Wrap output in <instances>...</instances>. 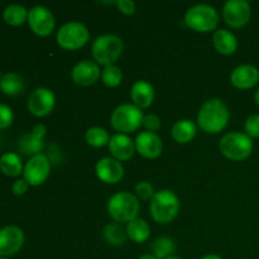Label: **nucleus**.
Masks as SVG:
<instances>
[{
	"label": "nucleus",
	"mask_w": 259,
	"mask_h": 259,
	"mask_svg": "<svg viewBox=\"0 0 259 259\" xmlns=\"http://www.w3.org/2000/svg\"><path fill=\"white\" fill-rule=\"evenodd\" d=\"M230 113L222 99H210L205 101L197 114V125L205 133L218 134L227 128Z\"/></svg>",
	"instance_id": "nucleus-1"
},
{
	"label": "nucleus",
	"mask_w": 259,
	"mask_h": 259,
	"mask_svg": "<svg viewBox=\"0 0 259 259\" xmlns=\"http://www.w3.org/2000/svg\"><path fill=\"white\" fill-rule=\"evenodd\" d=\"M181 202L179 196L171 190H161L156 192L151 200L149 211L152 219L158 224H168L176 219L180 212Z\"/></svg>",
	"instance_id": "nucleus-2"
},
{
	"label": "nucleus",
	"mask_w": 259,
	"mask_h": 259,
	"mask_svg": "<svg viewBox=\"0 0 259 259\" xmlns=\"http://www.w3.org/2000/svg\"><path fill=\"white\" fill-rule=\"evenodd\" d=\"M141 210V202L138 197L131 192H116L108 200V214L114 222L126 223L137 219Z\"/></svg>",
	"instance_id": "nucleus-3"
},
{
	"label": "nucleus",
	"mask_w": 259,
	"mask_h": 259,
	"mask_svg": "<svg viewBox=\"0 0 259 259\" xmlns=\"http://www.w3.org/2000/svg\"><path fill=\"white\" fill-rule=\"evenodd\" d=\"M220 15L214 7L209 4H196L185 14V24L197 33H209L218 28Z\"/></svg>",
	"instance_id": "nucleus-4"
},
{
	"label": "nucleus",
	"mask_w": 259,
	"mask_h": 259,
	"mask_svg": "<svg viewBox=\"0 0 259 259\" xmlns=\"http://www.w3.org/2000/svg\"><path fill=\"white\" fill-rule=\"evenodd\" d=\"M124 50V43L115 34L99 35L91 45V53L98 65H114L120 58Z\"/></svg>",
	"instance_id": "nucleus-5"
},
{
	"label": "nucleus",
	"mask_w": 259,
	"mask_h": 259,
	"mask_svg": "<svg viewBox=\"0 0 259 259\" xmlns=\"http://www.w3.org/2000/svg\"><path fill=\"white\" fill-rule=\"evenodd\" d=\"M219 149L225 158L234 162L247 159L253 152V142L250 137L240 132H230L222 137Z\"/></svg>",
	"instance_id": "nucleus-6"
},
{
	"label": "nucleus",
	"mask_w": 259,
	"mask_h": 259,
	"mask_svg": "<svg viewBox=\"0 0 259 259\" xmlns=\"http://www.w3.org/2000/svg\"><path fill=\"white\" fill-rule=\"evenodd\" d=\"M143 111L134 104H121L113 111L111 126L121 134L137 132L143 125Z\"/></svg>",
	"instance_id": "nucleus-7"
},
{
	"label": "nucleus",
	"mask_w": 259,
	"mask_h": 259,
	"mask_svg": "<svg viewBox=\"0 0 259 259\" xmlns=\"http://www.w3.org/2000/svg\"><path fill=\"white\" fill-rule=\"evenodd\" d=\"M56 40L62 50L77 51L88 45L90 40V32L82 23L68 22L57 30Z\"/></svg>",
	"instance_id": "nucleus-8"
},
{
	"label": "nucleus",
	"mask_w": 259,
	"mask_h": 259,
	"mask_svg": "<svg viewBox=\"0 0 259 259\" xmlns=\"http://www.w3.org/2000/svg\"><path fill=\"white\" fill-rule=\"evenodd\" d=\"M51 174V161L47 154L39 153L30 157L23 169V179L29 186H40Z\"/></svg>",
	"instance_id": "nucleus-9"
},
{
	"label": "nucleus",
	"mask_w": 259,
	"mask_h": 259,
	"mask_svg": "<svg viewBox=\"0 0 259 259\" xmlns=\"http://www.w3.org/2000/svg\"><path fill=\"white\" fill-rule=\"evenodd\" d=\"M252 8L245 0H228L223 7V19L228 27L240 29L249 23Z\"/></svg>",
	"instance_id": "nucleus-10"
},
{
	"label": "nucleus",
	"mask_w": 259,
	"mask_h": 259,
	"mask_svg": "<svg viewBox=\"0 0 259 259\" xmlns=\"http://www.w3.org/2000/svg\"><path fill=\"white\" fill-rule=\"evenodd\" d=\"M27 22L32 32L39 37H48L56 28L55 15L43 5H35L28 10Z\"/></svg>",
	"instance_id": "nucleus-11"
},
{
	"label": "nucleus",
	"mask_w": 259,
	"mask_h": 259,
	"mask_svg": "<svg viewBox=\"0 0 259 259\" xmlns=\"http://www.w3.org/2000/svg\"><path fill=\"white\" fill-rule=\"evenodd\" d=\"M56 105V96L52 90L47 88H38L29 95L27 101L28 110L37 118L50 115Z\"/></svg>",
	"instance_id": "nucleus-12"
},
{
	"label": "nucleus",
	"mask_w": 259,
	"mask_h": 259,
	"mask_svg": "<svg viewBox=\"0 0 259 259\" xmlns=\"http://www.w3.org/2000/svg\"><path fill=\"white\" fill-rule=\"evenodd\" d=\"M24 239V233L20 228L9 225L0 229V257L17 254L22 249Z\"/></svg>",
	"instance_id": "nucleus-13"
},
{
	"label": "nucleus",
	"mask_w": 259,
	"mask_h": 259,
	"mask_svg": "<svg viewBox=\"0 0 259 259\" xmlns=\"http://www.w3.org/2000/svg\"><path fill=\"white\" fill-rule=\"evenodd\" d=\"M134 143H136V152L147 159L158 158L163 152V142L161 137L152 132H141L137 136Z\"/></svg>",
	"instance_id": "nucleus-14"
},
{
	"label": "nucleus",
	"mask_w": 259,
	"mask_h": 259,
	"mask_svg": "<svg viewBox=\"0 0 259 259\" xmlns=\"http://www.w3.org/2000/svg\"><path fill=\"white\" fill-rule=\"evenodd\" d=\"M95 174L104 184L115 185L123 180L124 167L121 162L116 161L113 157H104L96 163Z\"/></svg>",
	"instance_id": "nucleus-15"
},
{
	"label": "nucleus",
	"mask_w": 259,
	"mask_h": 259,
	"mask_svg": "<svg viewBox=\"0 0 259 259\" xmlns=\"http://www.w3.org/2000/svg\"><path fill=\"white\" fill-rule=\"evenodd\" d=\"M71 77L76 85L86 88V86L94 85L99 80V77H101V71L96 62L83 60L73 66L71 71Z\"/></svg>",
	"instance_id": "nucleus-16"
},
{
	"label": "nucleus",
	"mask_w": 259,
	"mask_h": 259,
	"mask_svg": "<svg viewBox=\"0 0 259 259\" xmlns=\"http://www.w3.org/2000/svg\"><path fill=\"white\" fill-rule=\"evenodd\" d=\"M108 147L111 157L119 162L129 161L136 153V143L128 134L116 133L111 136Z\"/></svg>",
	"instance_id": "nucleus-17"
},
{
	"label": "nucleus",
	"mask_w": 259,
	"mask_h": 259,
	"mask_svg": "<svg viewBox=\"0 0 259 259\" xmlns=\"http://www.w3.org/2000/svg\"><path fill=\"white\" fill-rule=\"evenodd\" d=\"M230 82L239 90H249L259 82V70L253 65H240L230 73Z\"/></svg>",
	"instance_id": "nucleus-18"
},
{
	"label": "nucleus",
	"mask_w": 259,
	"mask_h": 259,
	"mask_svg": "<svg viewBox=\"0 0 259 259\" xmlns=\"http://www.w3.org/2000/svg\"><path fill=\"white\" fill-rule=\"evenodd\" d=\"M131 98L134 105L139 109H148L154 100L153 86L148 81H136L131 89Z\"/></svg>",
	"instance_id": "nucleus-19"
},
{
	"label": "nucleus",
	"mask_w": 259,
	"mask_h": 259,
	"mask_svg": "<svg viewBox=\"0 0 259 259\" xmlns=\"http://www.w3.org/2000/svg\"><path fill=\"white\" fill-rule=\"evenodd\" d=\"M214 48L224 56H230L238 50V39L230 30L218 29L212 34Z\"/></svg>",
	"instance_id": "nucleus-20"
},
{
	"label": "nucleus",
	"mask_w": 259,
	"mask_h": 259,
	"mask_svg": "<svg viewBox=\"0 0 259 259\" xmlns=\"http://www.w3.org/2000/svg\"><path fill=\"white\" fill-rule=\"evenodd\" d=\"M172 138L180 144H187L194 141L197 134V124L189 119L179 120L172 126Z\"/></svg>",
	"instance_id": "nucleus-21"
},
{
	"label": "nucleus",
	"mask_w": 259,
	"mask_h": 259,
	"mask_svg": "<svg viewBox=\"0 0 259 259\" xmlns=\"http://www.w3.org/2000/svg\"><path fill=\"white\" fill-rule=\"evenodd\" d=\"M0 90L8 96H18L24 93V78L15 72L4 73L0 78Z\"/></svg>",
	"instance_id": "nucleus-22"
},
{
	"label": "nucleus",
	"mask_w": 259,
	"mask_h": 259,
	"mask_svg": "<svg viewBox=\"0 0 259 259\" xmlns=\"http://www.w3.org/2000/svg\"><path fill=\"white\" fill-rule=\"evenodd\" d=\"M125 230L129 239L138 244L147 242L151 235V227L146 220L141 219V218H137V219L129 222L126 224Z\"/></svg>",
	"instance_id": "nucleus-23"
},
{
	"label": "nucleus",
	"mask_w": 259,
	"mask_h": 259,
	"mask_svg": "<svg viewBox=\"0 0 259 259\" xmlns=\"http://www.w3.org/2000/svg\"><path fill=\"white\" fill-rule=\"evenodd\" d=\"M0 169L9 177H18L23 174V162L19 154L14 152H8L0 157Z\"/></svg>",
	"instance_id": "nucleus-24"
},
{
	"label": "nucleus",
	"mask_w": 259,
	"mask_h": 259,
	"mask_svg": "<svg viewBox=\"0 0 259 259\" xmlns=\"http://www.w3.org/2000/svg\"><path fill=\"white\" fill-rule=\"evenodd\" d=\"M103 237L108 244L114 245V247L124 245L128 239L126 230L119 223H111L106 225L103 230Z\"/></svg>",
	"instance_id": "nucleus-25"
},
{
	"label": "nucleus",
	"mask_w": 259,
	"mask_h": 259,
	"mask_svg": "<svg viewBox=\"0 0 259 259\" xmlns=\"http://www.w3.org/2000/svg\"><path fill=\"white\" fill-rule=\"evenodd\" d=\"M3 19L12 27H19L28 20V10L23 5L10 4L3 12Z\"/></svg>",
	"instance_id": "nucleus-26"
},
{
	"label": "nucleus",
	"mask_w": 259,
	"mask_h": 259,
	"mask_svg": "<svg viewBox=\"0 0 259 259\" xmlns=\"http://www.w3.org/2000/svg\"><path fill=\"white\" fill-rule=\"evenodd\" d=\"M176 250V243L168 237H159L152 244V254L158 259H167L172 257Z\"/></svg>",
	"instance_id": "nucleus-27"
},
{
	"label": "nucleus",
	"mask_w": 259,
	"mask_h": 259,
	"mask_svg": "<svg viewBox=\"0 0 259 259\" xmlns=\"http://www.w3.org/2000/svg\"><path fill=\"white\" fill-rule=\"evenodd\" d=\"M45 148V142L43 139H38L32 136V133L24 134L19 139V149L23 154L27 156H35V154L42 153Z\"/></svg>",
	"instance_id": "nucleus-28"
},
{
	"label": "nucleus",
	"mask_w": 259,
	"mask_h": 259,
	"mask_svg": "<svg viewBox=\"0 0 259 259\" xmlns=\"http://www.w3.org/2000/svg\"><path fill=\"white\" fill-rule=\"evenodd\" d=\"M85 141L89 146L94 147V148H100V147L109 144L110 137H109L108 132L101 126H93L86 131Z\"/></svg>",
	"instance_id": "nucleus-29"
},
{
	"label": "nucleus",
	"mask_w": 259,
	"mask_h": 259,
	"mask_svg": "<svg viewBox=\"0 0 259 259\" xmlns=\"http://www.w3.org/2000/svg\"><path fill=\"white\" fill-rule=\"evenodd\" d=\"M101 81L108 88H118L123 81V72L120 68L115 65H110L101 70Z\"/></svg>",
	"instance_id": "nucleus-30"
},
{
	"label": "nucleus",
	"mask_w": 259,
	"mask_h": 259,
	"mask_svg": "<svg viewBox=\"0 0 259 259\" xmlns=\"http://www.w3.org/2000/svg\"><path fill=\"white\" fill-rule=\"evenodd\" d=\"M134 192H136V196L138 197V200H143V201H147V200H152L154 196V189L152 186L151 182L148 181H142L139 184L136 185V189H134Z\"/></svg>",
	"instance_id": "nucleus-31"
},
{
	"label": "nucleus",
	"mask_w": 259,
	"mask_h": 259,
	"mask_svg": "<svg viewBox=\"0 0 259 259\" xmlns=\"http://www.w3.org/2000/svg\"><path fill=\"white\" fill-rule=\"evenodd\" d=\"M245 134L250 138H259V114H252L244 123Z\"/></svg>",
	"instance_id": "nucleus-32"
},
{
	"label": "nucleus",
	"mask_w": 259,
	"mask_h": 259,
	"mask_svg": "<svg viewBox=\"0 0 259 259\" xmlns=\"http://www.w3.org/2000/svg\"><path fill=\"white\" fill-rule=\"evenodd\" d=\"M14 120V114L10 106L0 104V131L9 128Z\"/></svg>",
	"instance_id": "nucleus-33"
},
{
	"label": "nucleus",
	"mask_w": 259,
	"mask_h": 259,
	"mask_svg": "<svg viewBox=\"0 0 259 259\" xmlns=\"http://www.w3.org/2000/svg\"><path fill=\"white\" fill-rule=\"evenodd\" d=\"M161 125H162V120L158 115H156V114H148V115H144L143 126L146 128L147 132L156 133L157 131H159Z\"/></svg>",
	"instance_id": "nucleus-34"
},
{
	"label": "nucleus",
	"mask_w": 259,
	"mask_h": 259,
	"mask_svg": "<svg viewBox=\"0 0 259 259\" xmlns=\"http://www.w3.org/2000/svg\"><path fill=\"white\" fill-rule=\"evenodd\" d=\"M115 5L118 7L119 12L125 15H133L136 13V3L132 0H118Z\"/></svg>",
	"instance_id": "nucleus-35"
},
{
	"label": "nucleus",
	"mask_w": 259,
	"mask_h": 259,
	"mask_svg": "<svg viewBox=\"0 0 259 259\" xmlns=\"http://www.w3.org/2000/svg\"><path fill=\"white\" fill-rule=\"evenodd\" d=\"M28 187H29V185L25 182V180L20 179V180H17V181L13 184L12 191L13 194L17 195V196H22V195H24L25 192L28 191Z\"/></svg>",
	"instance_id": "nucleus-36"
},
{
	"label": "nucleus",
	"mask_w": 259,
	"mask_h": 259,
	"mask_svg": "<svg viewBox=\"0 0 259 259\" xmlns=\"http://www.w3.org/2000/svg\"><path fill=\"white\" fill-rule=\"evenodd\" d=\"M46 134H47V128H46L43 124H37V125H34V128L32 129V136L38 139H45Z\"/></svg>",
	"instance_id": "nucleus-37"
},
{
	"label": "nucleus",
	"mask_w": 259,
	"mask_h": 259,
	"mask_svg": "<svg viewBox=\"0 0 259 259\" xmlns=\"http://www.w3.org/2000/svg\"><path fill=\"white\" fill-rule=\"evenodd\" d=\"M201 259H223V258L218 254H207V255H204Z\"/></svg>",
	"instance_id": "nucleus-38"
},
{
	"label": "nucleus",
	"mask_w": 259,
	"mask_h": 259,
	"mask_svg": "<svg viewBox=\"0 0 259 259\" xmlns=\"http://www.w3.org/2000/svg\"><path fill=\"white\" fill-rule=\"evenodd\" d=\"M138 259H158V258H157L156 255L152 254V253H149V254H143V255H141V257H139Z\"/></svg>",
	"instance_id": "nucleus-39"
},
{
	"label": "nucleus",
	"mask_w": 259,
	"mask_h": 259,
	"mask_svg": "<svg viewBox=\"0 0 259 259\" xmlns=\"http://www.w3.org/2000/svg\"><path fill=\"white\" fill-rule=\"evenodd\" d=\"M254 101H255V104H257L258 108H259V89L257 91H255V94H254Z\"/></svg>",
	"instance_id": "nucleus-40"
},
{
	"label": "nucleus",
	"mask_w": 259,
	"mask_h": 259,
	"mask_svg": "<svg viewBox=\"0 0 259 259\" xmlns=\"http://www.w3.org/2000/svg\"><path fill=\"white\" fill-rule=\"evenodd\" d=\"M167 259H182V258L176 257V255H172V257H169V258H167Z\"/></svg>",
	"instance_id": "nucleus-41"
},
{
	"label": "nucleus",
	"mask_w": 259,
	"mask_h": 259,
	"mask_svg": "<svg viewBox=\"0 0 259 259\" xmlns=\"http://www.w3.org/2000/svg\"><path fill=\"white\" fill-rule=\"evenodd\" d=\"M0 259H8V258H4V257H0Z\"/></svg>",
	"instance_id": "nucleus-42"
},
{
	"label": "nucleus",
	"mask_w": 259,
	"mask_h": 259,
	"mask_svg": "<svg viewBox=\"0 0 259 259\" xmlns=\"http://www.w3.org/2000/svg\"><path fill=\"white\" fill-rule=\"evenodd\" d=\"M0 78H2V72H0Z\"/></svg>",
	"instance_id": "nucleus-43"
}]
</instances>
